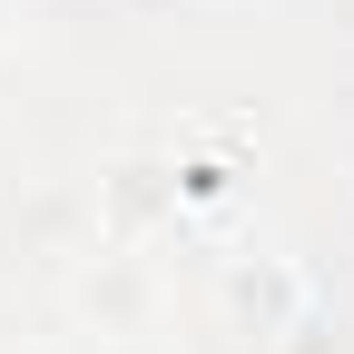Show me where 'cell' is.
Returning a JSON list of instances; mask_svg holds the SVG:
<instances>
[{"label": "cell", "mask_w": 354, "mask_h": 354, "mask_svg": "<svg viewBox=\"0 0 354 354\" xmlns=\"http://www.w3.org/2000/svg\"><path fill=\"white\" fill-rule=\"evenodd\" d=\"M158 256L148 246H109V256H88L79 276H69V305H79V325L99 335V344H148L158 335Z\"/></svg>", "instance_id": "1"}, {"label": "cell", "mask_w": 354, "mask_h": 354, "mask_svg": "<svg viewBox=\"0 0 354 354\" xmlns=\"http://www.w3.org/2000/svg\"><path fill=\"white\" fill-rule=\"evenodd\" d=\"M99 354H138V344H99Z\"/></svg>", "instance_id": "5"}, {"label": "cell", "mask_w": 354, "mask_h": 354, "mask_svg": "<svg viewBox=\"0 0 354 354\" xmlns=\"http://www.w3.org/2000/svg\"><path fill=\"white\" fill-rule=\"evenodd\" d=\"M30 10H39V0H0V50H20V39H30Z\"/></svg>", "instance_id": "4"}, {"label": "cell", "mask_w": 354, "mask_h": 354, "mask_svg": "<svg viewBox=\"0 0 354 354\" xmlns=\"http://www.w3.org/2000/svg\"><path fill=\"white\" fill-rule=\"evenodd\" d=\"M158 216L177 227L187 197H177V158H118L109 167V246H148Z\"/></svg>", "instance_id": "2"}, {"label": "cell", "mask_w": 354, "mask_h": 354, "mask_svg": "<svg viewBox=\"0 0 354 354\" xmlns=\"http://www.w3.org/2000/svg\"><path fill=\"white\" fill-rule=\"evenodd\" d=\"M118 20H197V10H227V0H109Z\"/></svg>", "instance_id": "3"}]
</instances>
